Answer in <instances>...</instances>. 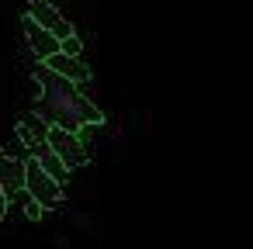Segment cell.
<instances>
[{"label": "cell", "instance_id": "1", "mask_svg": "<svg viewBox=\"0 0 253 249\" xmlns=\"http://www.w3.org/2000/svg\"><path fill=\"white\" fill-rule=\"evenodd\" d=\"M35 80L42 83V114L56 125H66L73 132H80L84 125H104V111L80 94V83L56 73L49 63H42L35 70Z\"/></svg>", "mask_w": 253, "mask_h": 249}, {"label": "cell", "instance_id": "2", "mask_svg": "<svg viewBox=\"0 0 253 249\" xmlns=\"http://www.w3.org/2000/svg\"><path fill=\"white\" fill-rule=\"evenodd\" d=\"M49 145L59 152V159H63L70 170L90 163V152H87V145L80 142V132H73V128H66V125H56V121H52V128H49Z\"/></svg>", "mask_w": 253, "mask_h": 249}, {"label": "cell", "instance_id": "3", "mask_svg": "<svg viewBox=\"0 0 253 249\" xmlns=\"http://www.w3.org/2000/svg\"><path fill=\"white\" fill-rule=\"evenodd\" d=\"M28 190H32L45 208H56V204L63 201V180L52 177V173L39 163V156L28 159Z\"/></svg>", "mask_w": 253, "mask_h": 249}, {"label": "cell", "instance_id": "4", "mask_svg": "<svg viewBox=\"0 0 253 249\" xmlns=\"http://www.w3.org/2000/svg\"><path fill=\"white\" fill-rule=\"evenodd\" d=\"M25 38H28V45H32V52L39 56V59H49L52 52H59L63 49V38L52 32V28H45V25H39L32 14H25Z\"/></svg>", "mask_w": 253, "mask_h": 249}, {"label": "cell", "instance_id": "5", "mask_svg": "<svg viewBox=\"0 0 253 249\" xmlns=\"http://www.w3.org/2000/svg\"><path fill=\"white\" fill-rule=\"evenodd\" d=\"M0 183L7 187L11 201L28 187V159H18V156H4L0 152Z\"/></svg>", "mask_w": 253, "mask_h": 249}, {"label": "cell", "instance_id": "6", "mask_svg": "<svg viewBox=\"0 0 253 249\" xmlns=\"http://www.w3.org/2000/svg\"><path fill=\"white\" fill-rule=\"evenodd\" d=\"M28 14L39 21V25H45V28H52L59 38H66V35H73V25L49 4V0H32V4H28Z\"/></svg>", "mask_w": 253, "mask_h": 249}, {"label": "cell", "instance_id": "7", "mask_svg": "<svg viewBox=\"0 0 253 249\" xmlns=\"http://www.w3.org/2000/svg\"><path fill=\"white\" fill-rule=\"evenodd\" d=\"M42 63H49L56 73H63V76H70V80H77V83H87L90 80V66L80 59V56H70V52H52L49 59H42Z\"/></svg>", "mask_w": 253, "mask_h": 249}, {"label": "cell", "instance_id": "8", "mask_svg": "<svg viewBox=\"0 0 253 249\" xmlns=\"http://www.w3.org/2000/svg\"><path fill=\"white\" fill-rule=\"evenodd\" d=\"M49 128H52V121H49L42 111H35V114H25V118H21L18 135H21V142H25L28 149H35V145L49 142Z\"/></svg>", "mask_w": 253, "mask_h": 249}, {"label": "cell", "instance_id": "9", "mask_svg": "<svg viewBox=\"0 0 253 249\" xmlns=\"http://www.w3.org/2000/svg\"><path fill=\"white\" fill-rule=\"evenodd\" d=\"M32 156H39V163H42V166H45V170H49L52 177H59L63 183L70 180V166H66V163L59 159V152H56V149H52L49 142H42V145H35V149H32Z\"/></svg>", "mask_w": 253, "mask_h": 249}, {"label": "cell", "instance_id": "10", "mask_svg": "<svg viewBox=\"0 0 253 249\" xmlns=\"http://www.w3.org/2000/svg\"><path fill=\"white\" fill-rule=\"evenodd\" d=\"M63 52H70V56H80V52H84V42L77 38V32L63 38Z\"/></svg>", "mask_w": 253, "mask_h": 249}, {"label": "cell", "instance_id": "11", "mask_svg": "<svg viewBox=\"0 0 253 249\" xmlns=\"http://www.w3.org/2000/svg\"><path fill=\"white\" fill-rule=\"evenodd\" d=\"M7 204H11V194H7L4 183H0V221H4V214H7Z\"/></svg>", "mask_w": 253, "mask_h": 249}]
</instances>
